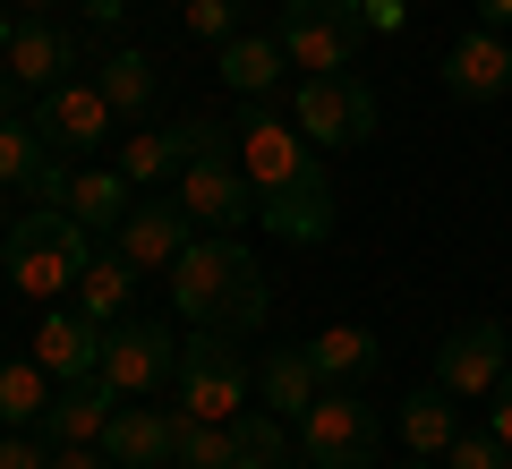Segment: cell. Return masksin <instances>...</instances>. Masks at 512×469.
Wrapping results in <instances>:
<instances>
[{
  "instance_id": "cell-1",
  "label": "cell",
  "mask_w": 512,
  "mask_h": 469,
  "mask_svg": "<svg viewBox=\"0 0 512 469\" xmlns=\"http://www.w3.org/2000/svg\"><path fill=\"white\" fill-rule=\"evenodd\" d=\"M171 307L214 333H256L265 325V265L248 256L239 231H197L188 256L171 265Z\"/></svg>"
},
{
  "instance_id": "cell-2",
  "label": "cell",
  "mask_w": 512,
  "mask_h": 469,
  "mask_svg": "<svg viewBox=\"0 0 512 469\" xmlns=\"http://www.w3.org/2000/svg\"><path fill=\"white\" fill-rule=\"evenodd\" d=\"M86 256H94V231L69 205H35V214H18L0 231V273L18 282V299H43V307H60L77 290Z\"/></svg>"
},
{
  "instance_id": "cell-3",
  "label": "cell",
  "mask_w": 512,
  "mask_h": 469,
  "mask_svg": "<svg viewBox=\"0 0 512 469\" xmlns=\"http://www.w3.org/2000/svg\"><path fill=\"white\" fill-rule=\"evenodd\" d=\"M171 384H180V410L188 418H239V410H248V393H256V367H248V350H239V333L197 325L180 342Z\"/></svg>"
},
{
  "instance_id": "cell-4",
  "label": "cell",
  "mask_w": 512,
  "mask_h": 469,
  "mask_svg": "<svg viewBox=\"0 0 512 469\" xmlns=\"http://www.w3.org/2000/svg\"><path fill=\"white\" fill-rule=\"evenodd\" d=\"M231 154H239V171L256 180V197H274V188H299V180H316V145L299 137V120H282V111H265L248 94V111H239V128H231Z\"/></svg>"
},
{
  "instance_id": "cell-5",
  "label": "cell",
  "mask_w": 512,
  "mask_h": 469,
  "mask_svg": "<svg viewBox=\"0 0 512 469\" xmlns=\"http://www.w3.org/2000/svg\"><path fill=\"white\" fill-rule=\"evenodd\" d=\"M299 461L376 469V410L359 401V384H325V393H316V410L299 418Z\"/></svg>"
},
{
  "instance_id": "cell-6",
  "label": "cell",
  "mask_w": 512,
  "mask_h": 469,
  "mask_svg": "<svg viewBox=\"0 0 512 469\" xmlns=\"http://www.w3.org/2000/svg\"><path fill=\"white\" fill-rule=\"evenodd\" d=\"M171 197L188 205L197 231H239V222H256V180L239 171V154H231L222 137L197 145V154L180 163V188H171Z\"/></svg>"
},
{
  "instance_id": "cell-7",
  "label": "cell",
  "mask_w": 512,
  "mask_h": 469,
  "mask_svg": "<svg viewBox=\"0 0 512 469\" xmlns=\"http://www.w3.org/2000/svg\"><path fill=\"white\" fill-rule=\"evenodd\" d=\"M274 35H282V52H291V69L325 77V69H350V60H359L367 18H359V0H282Z\"/></svg>"
},
{
  "instance_id": "cell-8",
  "label": "cell",
  "mask_w": 512,
  "mask_h": 469,
  "mask_svg": "<svg viewBox=\"0 0 512 469\" xmlns=\"http://www.w3.org/2000/svg\"><path fill=\"white\" fill-rule=\"evenodd\" d=\"M291 120H299V137L325 145V154H333V145H367V137H376V94H367L350 69H325V77H299Z\"/></svg>"
},
{
  "instance_id": "cell-9",
  "label": "cell",
  "mask_w": 512,
  "mask_h": 469,
  "mask_svg": "<svg viewBox=\"0 0 512 469\" xmlns=\"http://www.w3.org/2000/svg\"><path fill=\"white\" fill-rule=\"evenodd\" d=\"M504 376H512V333L495 325V316H470V325H453L436 342V384L453 401H495Z\"/></svg>"
},
{
  "instance_id": "cell-10",
  "label": "cell",
  "mask_w": 512,
  "mask_h": 469,
  "mask_svg": "<svg viewBox=\"0 0 512 469\" xmlns=\"http://www.w3.org/2000/svg\"><path fill=\"white\" fill-rule=\"evenodd\" d=\"M171 367H180V342H171L163 325H146V316L103 325V384L120 401H154L171 384Z\"/></svg>"
},
{
  "instance_id": "cell-11",
  "label": "cell",
  "mask_w": 512,
  "mask_h": 469,
  "mask_svg": "<svg viewBox=\"0 0 512 469\" xmlns=\"http://www.w3.org/2000/svg\"><path fill=\"white\" fill-rule=\"evenodd\" d=\"M35 128H43V145H52V154H94V145L120 128V111H111V94L94 86V77H60V86L43 94Z\"/></svg>"
},
{
  "instance_id": "cell-12",
  "label": "cell",
  "mask_w": 512,
  "mask_h": 469,
  "mask_svg": "<svg viewBox=\"0 0 512 469\" xmlns=\"http://www.w3.org/2000/svg\"><path fill=\"white\" fill-rule=\"evenodd\" d=\"M188 239H197V222H188L180 197H146V205H128L120 231H111V248L128 256L137 273H171L188 256Z\"/></svg>"
},
{
  "instance_id": "cell-13",
  "label": "cell",
  "mask_w": 512,
  "mask_h": 469,
  "mask_svg": "<svg viewBox=\"0 0 512 469\" xmlns=\"http://www.w3.org/2000/svg\"><path fill=\"white\" fill-rule=\"evenodd\" d=\"M214 137H222L214 120L137 128V137H120V180H128V188H163V180H180V163L197 154V145H214Z\"/></svg>"
},
{
  "instance_id": "cell-14",
  "label": "cell",
  "mask_w": 512,
  "mask_h": 469,
  "mask_svg": "<svg viewBox=\"0 0 512 469\" xmlns=\"http://www.w3.org/2000/svg\"><path fill=\"white\" fill-rule=\"evenodd\" d=\"M77 60H86V43H77L69 26H52V18H26L18 35H9V52H0V69L18 77L26 94H52L60 77L77 69Z\"/></svg>"
},
{
  "instance_id": "cell-15",
  "label": "cell",
  "mask_w": 512,
  "mask_h": 469,
  "mask_svg": "<svg viewBox=\"0 0 512 469\" xmlns=\"http://www.w3.org/2000/svg\"><path fill=\"white\" fill-rule=\"evenodd\" d=\"M103 452H111L120 469H163V461H180V418H171V410H146V401H120L111 427H103Z\"/></svg>"
},
{
  "instance_id": "cell-16",
  "label": "cell",
  "mask_w": 512,
  "mask_h": 469,
  "mask_svg": "<svg viewBox=\"0 0 512 469\" xmlns=\"http://www.w3.org/2000/svg\"><path fill=\"white\" fill-rule=\"evenodd\" d=\"M444 86L461 94V103H504L512 94V52L495 26H470V35L444 52Z\"/></svg>"
},
{
  "instance_id": "cell-17",
  "label": "cell",
  "mask_w": 512,
  "mask_h": 469,
  "mask_svg": "<svg viewBox=\"0 0 512 469\" xmlns=\"http://www.w3.org/2000/svg\"><path fill=\"white\" fill-rule=\"evenodd\" d=\"M35 359L52 367V384H77V376H94V367H103V325H94L86 307H52V316H43L35 325Z\"/></svg>"
},
{
  "instance_id": "cell-18",
  "label": "cell",
  "mask_w": 512,
  "mask_h": 469,
  "mask_svg": "<svg viewBox=\"0 0 512 469\" xmlns=\"http://www.w3.org/2000/svg\"><path fill=\"white\" fill-rule=\"evenodd\" d=\"M256 222H265L274 239H291V248H325V239H333V188H325V171L299 180V188L256 197Z\"/></svg>"
},
{
  "instance_id": "cell-19",
  "label": "cell",
  "mask_w": 512,
  "mask_h": 469,
  "mask_svg": "<svg viewBox=\"0 0 512 469\" xmlns=\"http://www.w3.org/2000/svg\"><path fill=\"white\" fill-rule=\"evenodd\" d=\"M111 410H120V393H111L103 367H94V376H77V384H60V393H52V410H43V435H52V444H103Z\"/></svg>"
},
{
  "instance_id": "cell-20",
  "label": "cell",
  "mask_w": 512,
  "mask_h": 469,
  "mask_svg": "<svg viewBox=\"0 0 512 469\" xmlns=\"http://www.w3.org/2000/svg\"><path fill=\"white\" fill-rule=\"evenodd\" d=\"M316 393H325V376H316L308 350H274V359L256 367V401H265L274 418H308Z\"/></svg>"
},
{
  "instance_id": "cell-21",
  "label": "cell",
  "mask_w": 512,
  "mask_h": 469,
  "mask_svg": "<svg viewBox=\"0 0 512 469\" xmlns=\"http://www.w3.org/2000/svg\"><path fill=\"white\" fill-rule=\"evenodd\" d=\"M128 290H137V265H128L120 248H94V256H86V273H77V290H69V299L86 307L94 325H120V316H128Z\"/></svg>"
},
{
  "instance_id": "cell-22",
  "label": "cell",
  "mask_w": 512,
  "mask_h": 469,
  "mask_svg": "<svg viewBox=\"0 0 512 469\" xmlns=\"http://www.w3.org/2000/svg\"><path fill=\"white\" fill-rule=\"evenodd\" d=\"M453 435H461L453 393H444V384H419V393L402 401V444L419 452V461H444V452H453Z\"/></svg>"
},
{
  "instance_id": "cell-23",
  "label": "cell",
  "mask_w": 512,
  "mask_h": 469,
  "mask_svg": "<svg viewBox=\"0 0 512 469\" xmlns=\"http://www.w3.org/2000/svg\"><path fill=\"white\" fill-rule=\"evenodd\" d=\"M308 359H316V376H325V384H367L384 350H376V333H367V325H325L308 342Z\"/></svg>"
},
{
  "instance_id": "cell-24",
  "label": "cell",
  "mask_w": 512,
  "mask_h": 469,
  "mask_svg": "<svg viewBox=\"0 0 512 469\" xmlns=\"http://www.w3.org/2000/svg\"><path fill=\"white\" fill-rule=\"evenodd\" d=\"M282 69H291L282 35H231V43H222V86H231V94H265Z\"/></svg>"
},
{
  "instance_id": "cell-25",
  "label": "cell",
  "mask_w": 512,
  "mask_h": 469,
  "mask_svg": "<svg viewBox=\"0 0 512 469\" xmlns=\"http://www.w3.org/2000/svg\"><path fill=\"white\" fill-rule=\"evenodd\" d=\"M52 367L35 359V350H26V359H9L0 367V418H9V427H43V410H52Z\"/></svg>"
},
{
  "instance_id": "cell-26",
  "label": "cell",
  "mask_w": 512,
  "mask_h": 469,
  "mask_svg": "<svg viewBox=\"0 0 512 469\" xmlns=\"http://www.w3.org/2000/svg\"><path fill=\"white\" fill-rule=\"evenodd\" d=\"M69 214L77 222H86V231H120V214H128V180H120V163H86V171H77V180H69Z\"/></svg>"
},
{
  "instance_id": "cell-27",
  "label": "cell",
  "mask_w": 512,
  "mask_h": 469,
  "mask_svg": "<svg viewBox=\"0 0 512 469\" xmlns=\"http://www.w3.org/2000/svg\"><path fill=\"white\" fill-rule=\"evenodd\" d=\"M94 86L111 94L120 120H146V111H154V60H146V52H111L103 69H94Z\"/></svg>"
},
{
  "instance_id": "cell-28",
  "label": "cell",
  "mask_w": 512,
  "mask_h": 469,
  "mask_svg": "<svg viewBox=\"0 0 512 469\" xmlns=\"http://www.w3.org/2000/svg\"><path fill=\"white\" fill-rule=\"evenodd\" d=\"M231 444H239V469H282V461H291V418L239 410L231 418Z\"/></svg>"
},
{
  "instance_id": "cell-29",
  "label": "cell",
  "mask_w": 512,
  "mask_h": 469,
  "mask_svg": "<svg viewBox=\"0 0 512 469\" xmlns=\"http://www.w3.org/2000/svg\"><path fill=\"white\" fill-rule=\"evenodd\" d=\"M43 163H52L43 128H35V120H0V188H9V197H26Z\"/></svg>"
},
{
  "instance_id": "cell-30",
  "label": "cell",
  "mask_w": 512,
  "mask_h": 469,
  "mask_svg": "<svg viewBox=\"0 0 512 469\" xmlns=\"http://www.w3.org/2000/svg\"><path fill=\"white\" fill-rule=\"evenodd\" d=\"M180 418V469H239V444H231V418Z\"/></svg>"
},
{
  "instance_id": "cell-31",
  "label": "cell",
  "mask_w": 512,
  "mask_h": 469,
  "mask_svg": "<svg viewBox=\"0 0 512 469\" xmlns=\"http://www.w3.org/2000/svg\"><path fill=\"white\" fill-rule=\"evenodd\" d=\"M180 18L197 43H231L239 35V0H180Z\"/></svg>"
},
{
  "instance_id": "cell-32",
  "label": "cell",
  "mask_w": 512,
  "mask_h": 469,
  "mask_svg": "<svg viewBox=\"0 0 512 469\" xmlns=\"http://www.w3.org/2000/svg\"><path fill=\"white\" fill-rule=\"evenodd\" d=\"M444 469H512V452L495 444V427H478V435L461 427V435H453V452H444Z\"/></svg>"
},
{
  "instance_id": "cell-33",
  "label": "cell",
  "mask_w": 512,
  "mask_h": 469,
  "mask_svg": "<svg viewBox=\"0 0 512 469\" xmlns=\"http://www.w3.org/2000/svg\"><path fill=\"white\" fill-rule=\"evenodd\" d=\"M0 469H52V452L35 444V427H9L0 435Z\"/></svg>"
},
{
  "instance_id": "cell-34",
  "label": "cell",
  "mask_w": 512,
  "mask_h": 469,
  "mask_svg": "<svg viewBox=\"0 0 512 469\" xmlns=\"http://www.w3.org/2000/svg\"><path fill=\"white\" fill-rule=\"evenodd\" d=\"M359 18H367V35H402L410 0H359Z\"/></svg>"
},
{
  "instance_id": "cell-35",
  "label": "cell",
  "mask_w": 512,
  "mask_h": 469,
  "mask_svg": "<svg viewBox=\"0 0 512 469\" xmlns=\"http://www.w3.org/2000/svg\"><path fill=\"white\" fill-rule=\"evenodd\" d=\"M52 469H120L103 444H52Z\"/></svg>"
},
{
  "instance_id": "cell-36",
  "label": "cell",
  "mask_w": 512,
  "mask_h": 469,
  "mask_svg": "<svg viewBox=\"0 0 512 469\" xmlns=\"http://www.w3.org/2000/svg\"><path fill=\"white\" fill-rule=\"evenodd\" d=\"M487 427H495V444H504V452H512V376H504V384H495V418H487Z\"/></svg>"
},
{
  "instance_id": "cell-37",
  "label": "cell",
  "mask_w": 512,
  "mask_h": 469,
  "mask_svg": "<svg viewBox=\"0 0 512 469\" xmlns=\"http://www.w3.org/2000/svg\"><path fill=\"white\" fill-rule=\"evenodd\" d=\"M478 26H495V35H504V26H512V0H478Z\"/></svg>"
},
{
  "instance_id": "cell-38",
  "label": "cell",
  "mask_w": 512,
  "mask_h": 469,
  "mask_svg": "<svg viewBox=\"0 0 512 469\" xmlns=\"http://www.w3.org/2000/svg\"><path fill=\"white\" fill-rule=\"evenodd\" d=\"M120 9L128 0H86V26H120Z\"/></svg>"
},
{
  "instance_id": "cell-39",
  "label": "cell",
  "mask_w": 512,
  "mask_h": 469,
  "mask_svg": "<svg viewBox=\"0 0 512 469\" xmlns=\"http://www.w3.org/2000/svg\"><path fill=\"white\" fill-rule=\"evenodd\" d=\"M18 94H26V86H18L9 69H0V120H18Z\"/></svg>"
},
{
  "instance_id": "cell-40",
  "label": "cell",
  "mask_w": 512,
  "mask_h": 469,
  "mask_svg": "<svg viewBox=\"0 0 512 469\" xmlns=\"http://www.w3.org/2000/svg\"><path fill=\"white\" fill-rule=\"evenodd\" d=\"M18 9H26V18H52V9H60V0H18Z\"/></svg>"
},
{
  "instance_id": "cell-41",
  "label": "cell",
  "mask_w": 512,
  "mask_h": 469,
  "mask_svg": "<svg viewBox=\"0 0 512 469\" xmlns=\"http://www.w3.org/2000/svg\"><path fill=\"white\" fill-rule=\"evenodd\" d=\"M9 35H18V26H9V9H0V52H9Z\"/></svg>"
},
{
  "instance_id": "cell-42",
  "label": "cell",
  "mask_w": 512,
  "mask_h": 469,
  "mask_svg": "<svg viewBox=\"0 0 512 469\" xmlns=\"http://www.w3.org/2000/svg\"><path fill=\"white\" fill-rule=\"evenodd\" d=\"M410 469H444V461H410Z\"/></svg>"
},
{
  "instance_id": "cell-43",
  "label": "cell",
  "mask_w": 512,
  "mask_h": 469,
  "mask_svg": "<svg viewBox=\"0 0 512 469\" xmlns=\"http://www.w3.org/2000/svg\"><path fill=\"white\" fill-rule=\"evenodd\" d=\"M0 197H9V188H0ZM0 231H9V214H0Z\"/></svg>"
},
{
  "instance_id": "cell-44",
  "label": "cell",
  "mask_w": 512,
  "mask_h": 469,
  "mask_svg": "<svg viewBox=\"0 0 512 469\" xmlns=\"http://www.w3.org/2000/svg\"><path fill=\"white\" fill-rule=\"evenodd\" d=\"M282 469H291V461H282ZM299 469H316V461H299Z\"/></svg>"
},
{
  "instance_id": "cell-45",
  "label": "cell",
  "mask_w": 512,
  "mask_h": 469,
  "mask_svg": "<svg viewBox=\"0 0 512 469\" xmlns=\"http://www.w3.org/2000/svg\"><path fill=\"white\" fill-rule=\"evenodd\" d=\"M0 290H9V273H0Z\"/></svg>"
}]
</instances>
